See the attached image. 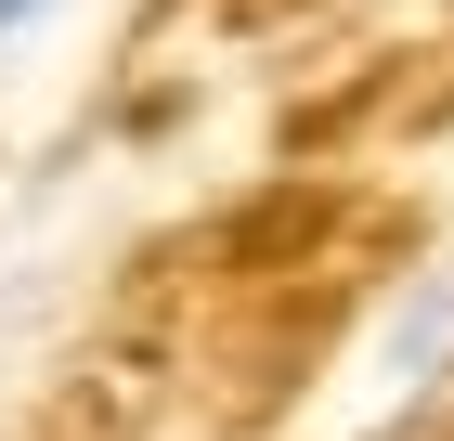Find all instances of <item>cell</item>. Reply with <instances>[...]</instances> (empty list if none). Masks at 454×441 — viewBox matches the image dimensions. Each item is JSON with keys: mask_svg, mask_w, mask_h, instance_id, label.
Returning a JSON list of instances; mask_svg holds the SVG:
<instances>
[{"mask_svg": "<svg viewBox=\"0 0 454 441\" xmlns=\"http://www.w3.org/2000/svg\"><path fill=\"white\" fill-rule=\"evenodd\" d=\"M39 13H52V0H0V39H13V27H39Z\"/></svg>", "mask_w": 454, "mask_h": 441, "instance_id": "7a4b0ae2", "label": "cell"}, {"mask_svg": "<svg viewBox=\"0 0 454 441\" xmlns=\"http://www.w3.org/2000/svg\"><path fill=\"white\" fill-rule=\"evenodd\" d=\"M442 364H454V272H428L416 299L389 311V338H377V390H428Z\"/></svg>", "mask_w": 454, "mask_h": 441, "instance_id": "6da1fadb", "label": "cell"}]
</instances>
